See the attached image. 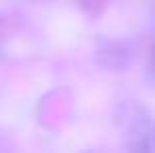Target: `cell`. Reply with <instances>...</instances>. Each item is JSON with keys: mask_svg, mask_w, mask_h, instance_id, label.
Returning <instances> with one entry per match:
<instances>
[{"mask_svg": "<svg viewBox=\"0 0 155 153\" xmlns=\"http://www.w3.org/2000/svg\"><path fill=\"white\" fill-rule=\"evenodd\" d=\"M147 80L155 84V48L151 52V57H149V63H147Z\"/></svg>", "mask_w": 155, "mask_h": 153, "instance_id": "obj_1", "label": "cell"}]
</instances>
